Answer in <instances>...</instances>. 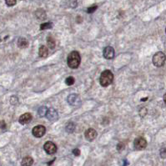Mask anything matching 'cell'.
Here are the masks:
<instances>
[{
    "mask_svg": "<svg viewBox=\"0 0 166 166\" xmlns=\"http://www.w3.org/2000/svg\"><path fill=\"white\" fill-rule=\"evenodd\" d=\"M124 148V145L123 143H119V144H118V145H117V150H123Z\"/></svg>",
    "mask_w": 166,
    "mask_h": 166,
    "instance_id": "obj_24",
    "label": "cell"
},
{
    "mask_svg": "<svg viewBox=\"0 0 166 166\" xmlns=\"http://www.w3.org/2000/svg\"><path fill=\"white\" fill-rule=\"evenodd\" d=\"M84 136H85V138H86L87 140H88V141H93L95 138L97 137V132H96V130L94 129H87V130L85 131Z\"/></svg>",
    "mask_w": 166,
    "mask_h": 166,
    "instance_id": "obj_9",
    "label": "cell"
},
{
    "mask_svg": "<svg viewBox=\"0 0 166 166\" xmlns=\"http://www.w3.org/2000/svg\"><path fill=\"white\" fill-rule=\"evenodd\" d=\"M160 156H161V158L163 159L166 158V148H163L160 150Z\"/></svg>",
    "mask_w": 166,
    "mask_h": 166,
    "instance_id": "obj_22",
    "label": "cell"
},
{
    "mask_svg": "<svg viewBox=\"0 0 166 166\" xmlns=\"http://www.w3.org/2000/svg\"><path fill=\"white\" fill-rule=\"evenodd\" d=\"M47 112H48V109L46 108V107H44V106H43V107L39 108V111H38V113H39V116H41V117H43V116H46Z\"/></svg>",
    "mask_w": 166,
    "mask_h": 166,
    "instance_id": "obj_18",
    "label": "cell"
},
{
    "mask_svg": "<svg viewBox=\"0 0 166 166\" xmlns=\"http://www.w3.org/2000/svg\"><path fill=\"white\" fill-rule=\"evenodd\" d=\"M45 132H46V129H45V127L43 126V125L35 126L33 129V130H32V134L36 138L43 137L44 135H45Z\"/></svg>",
    "mask_w": 166,
    "mask_h": 166,
    "instance_id": "obj_5",
    "label": "cell"
},
{
    "mask_svg": "<svg viewBox=\"0 0 166 166\" xmlns=\"http://www.w3.org/2000/svg\"><path fill=\"white\" fill-rule=\"evenodd\" d=\"M81 62V57L78 51L71 52L67 59V63L69 68L71 69H77Z\"/></svg>",
    "mask_w": 166,
    "mask_h": 166,
    "instance_id": "obj_1",
    "label": "cell"
},
{
    "mask_svg": "<svg viewBox=\"0 0 166 166\" xmlns=\"http://www.w3.org/2000/svg\"><path fill=\"white\" fill-rule=\"evenodd\" d=\"M74 81H75L74 78L72 77V76H69V77H68L67 79H65V84L67 85H69V86H71V85H73L74 84Z\"/></svg>",
    "mask_w": 166,
    "mask_h": 166,
    "instance_id": "obj_20",
    "label": "cell"
},
{
    "mask_svg": "<svg viewBox=\"0 0 166 166\" xmlns=\"http://www.w3.org/2000/svg\"><path fill=\"white\" fill-rule=\"evenodd\" d=\"M21 164L23 166H31L33 164V159L29 156H26L23 159Z\"/></svg>",
    "mask_w": 166,
    "mask_h": 166,
    "instance_id": "obj_13",
    "label": "cell"
},
{
    "mask_svg": "<svg viewBox=\"0 0 166 166\" xmlns=\"http://www.w3.org/2000/svg\"><path fill=\"white\" fill-rule=\"evenodd\" d=\"M31 120H32L31 114H30L29 113H26V114H22V115L19 117L18 122H19L21 124H29Z\"/></svg>",
    "mask_w": 166,
    "mask_h": 166,
    "instance_id": "obj_10",
    "label": "cell"
},
{
    "mask_svg": "<svg viewBox=\"0 0 166 166\" xmlns=\"http://www.w3.org/2000/svg\"><path fill=\"white\" fill-rule=\"evenodd\" d=\"M18 46L21 48H25L29 46V41L25 38H19L18 40Z\"/></svg>",
    "mask_w": 166,
    "mask_h": 166,
    "instance_id": "obj_12",
    "label": "cell"
},
{
    "mask_svg": "<svg viewBox=\"0 0 166 166\" xmlns=\"http://www.w3.org/2000/svg\"><path fill=\"white\" fill-rule=\"evenodd\" d=\"M165 54L162 52H158L153 57V63L156 67H162L165 64Z\"/></svg>",
    "mask_w": 166,
    "mask_h": 166,
    "instance_id": "obj_3",
    "label": "cell"
},
{
    "mask_svg": "<svg viewBox=\"0 0 166 166\" xmlns=\"http://www.w3.org/2000/svg\"><path fill=\"white\" fill-rule=\"evenodd\" d=\"M67 100L70 105H79V104H80V99L77 95H70L68 97Z\"/></svg>",
    "mask_w": 166,
    "mask_h": 166,
    "instance_id": "obj_11",
    "label": "cell"
},
{
    "mask_svg": "<svg viewBox=\"0 0 166 166\" xmlns=\"http://www.w3.org/2000/svg\"><path fill=\"white\" fill-rule=\"evenodd\" d=\"M73 154L75 156H79V154H80V151H79V149H74V150H73Z\"/></svg>",
    "mask_w": 166,
    "mask_h": 166,
    "instance_id": "obj_25",
    "label": "cell"
},
{
    "mask_svg": "<svg viewBox=\"0 0 166 166\" xmlns=\"http://www.w3.org/2000/svg\"><path fill=\"white\" fill-rule=\"evenodd\" d=\"M53 27V24L48 22V23H44V24L40 25V30H45V29H49Z\"/></svg>",
    "mask_w": 166,
    "mask_h": 166,
    "instance_id": "obj_17",
    "label": "cell"
},
{
    "mask_svg": "<svg viewBox=\"0 0 166 166\" xmlns=\"http://www.w3.org/2000/svg\"><path fill=\"white\" fill-rule=\"evenodd\" d=\"M36 16L39 19H41V20H44L46 18V14L44 9H38L36 12Z\"/></svg>",
    "mask_w": 166,
    "mask_h": 166,
    "instance_id": "obj_16",
    "label": "cell"
},
{
    "mask_svg": "<svg viewBox=\"0 0 166 166\" xmlns=\"http://www.w3.org/2000/svg\"><path fill=\"white\" fill-rule=\"evenodd\" d=\"M16 2H17V0H5L6 4H7L8 6H10V7L15 5Z\"/></svg>",
    "mask_w": 166,
    "mask_h": 166,
    "instance_id": "obj_21",
    "label": "cell"
},
{
    "mask_svg": "<svg viewBox=\"0 0 166 166\" xmlns=\"http://www.w3.org/2000/svg\"><path fill=\"white\" fill-rule=\"evenodd\" d=\"M44 149L45 152L48 154H55L57 151V146L54 143L51 142V141H48L44 144Z\"/></svg>",
    "mask_w": 166,
    "mask_h": 166,
    "instance_id": "obj_6",
    "label": "cell"
},
{
    "mask_svg": "<svg viewBox=\"0 0 166 166\" xmlns=\"http://www.w3.org/2000/svg\"><path fill=\"white\" fill-rule=\"evenodd\" d=\"M46 117L48 120H50L51 122H54L56 121L58 118H59V115H58V113L54 109H48L47 112V114H46Z\"/></svg>",
    "mask_w": 166,
    "mask_h": 166,
    "instance_id": "obj_8",
    "label": "cell"
},
{
    "mask_svg": "<svg viewBox=\"0 0 166 166\" xmlns=\"http://www.w3.org/2000/svg\"><path fill=\"white\" fill-rule=\"evenodd\" d=\"M5 127H6V125H5V123H4L3 121L0 122V128H2V129H4Z\"/></svg>",
    "mask_w": 166,
    "mask_h": 166,
    "instance_id": "obj_26",
    "label": "cell"
},
{
    "mask_svg": "<svg viewBox=\"0 0 166 166\" xmlns=\"http://www.w3.org/2000/svg\"><path fill=\"white\" fill-rule=\"evenodd\" d=\"M164 101H165V103H166V94L164 95Z\"/></svg>",
    "mask_w": 166,
    "mask_h": 166,
    "instance_id": "obj_27",
    "label": "cell"
},
{
    "mask_svg": "<svg viewBox=\"0 0 166 166\" xmlns=\"http://www.w3.org/2000/svg\"><path fill=\"white\" fill-rule=\"evenodd\" d=\"M47 44L49 48L54 49L55 48V40L52 37V36H48L47 39Z\"/></svg>",
    "mask_w": 166,
    "mask_h": 166,
    "instance_id": "obj_15",
    "label": "cell"
},
{
    "mask_svg": "<svg viewBox=\"0 0 166 166\" xmlns=\"http://www.w3.org/2000/svg\"><path fill=\"white\" fill-rule=\"evenodd\" d=\"M103 55L106 59H114V55H115L114 49L112 47H110V46L104 48V49H103Z\"/></svg>",
    "mask_w": 166,
    "mask_h": 166,
    "instance_id": "obj_7",
    "label": "cell"
},
{
    "mask_svg": "<svg viewBox=\"0 0 166 166\" xmlns=\"http://www.w3.org/2000/svg\"><path fill=\"white\" fill-rule=\"evenodd\" d=\"M165 32H166V29H165Z\"/></svg>",
    "mask_w": 166,
    "mask_h": 166,
    "instance_id": "obj_28",
    "label": "cell"
},
{
    "mask_svg": "<svg viewBox=\"0 0 166 166\" xmlns=\"http://www.w3.org/2000/svg\"><path fill=\"white\" fill-rule=\"evenodd\" d=\"M74 129H75V124L73 123H69L66 126V131L69 133H73L74 131Z\"/></svg>",
    "mask_w": 166,
    "mask_h": 166,
    "instance_id": "obj_19",
    "label": "cell"
},
{
    "mask_svg": "<svg viewBox=\"0 0 166 166\" xmlns=\"http://www.w3.org/2000/svg\"><path fill=\"white\" fill-rule=\"evenodd\" d=\"M48 54V48L46 46H41L39 49V55L41 58H45L47 57Z\"/></svg>",
    "mask_w": 166,
    "mask_h": 166,
    "instance_id": "obj_14",
    "label": "cell"
},
{
    "mask_svg": "<svg viewBox=\"0 0 166 166\" xmlns=\"http://www.w3.org/2000/svg\"><path fill=\"white\" fill-rule=\"evenodd\" d=\"M146 146H147V141L142 137L136 138L134 141V147L137 150H142L146 148Z\"/></svg>",
    "mask_w": 166,
    "mask_h": 166,
    "instance_id": "obj_4",
    "label": "cell"
},
{
    "mask_svg": "<svg viewBox=\"0 0 166 166\" xmlns=\"http://www.w3.org/2000/svg\"><path fill=\"white\" fill-rule=\"evenodd\" d=\"M96 9H97V6H92V7L88 8L87 13H88V14H92V13L95 12Z\"/></svg>",
    "mask_w": 166,
    "mask_h": 166,
    "instance_id": "obj_23",
    "label": "cell"
},
{
    "mask_svg": "<svg viewBox=\"0 0 166 166\" xmlns=\"http://www.w3.org/2000/svg\"><path fill=\"white\" fill-rule=\"evenodd\" d=\"M114 80V74L110 70H104L100 75L99 79V83L101 86L103 87H107L110 85Z\"/></svg>",
    "mask_w": 166,
    "mask_h": 166,
    "instance_id": "obj_2",
    "label": "cell"
}]
</instances>
